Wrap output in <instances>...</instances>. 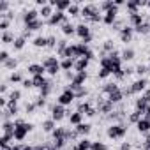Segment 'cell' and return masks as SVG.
I'll return each instance as SVG.
<instances>
[{
	"mask_svg": "<svg viewBox=\"0 0 150 150\" xmlns=\"http://www.w3.org/2000/svg\"><path fill=\"white\" fill-rule=\"evenodd\" d=\"M32 44H34V48H37V50H44V48H48V37L46 35H37V37H34V41H32Z\"/></svg>",
	"mask_w": 150,
	"mask_h": 150,
	"instance_id": "32",
	"label": "cell"
},
{
	"mask_svg": "<svg viewBox=\"0 0 150 150\" xmlns=\"http://www.w3.org/2000/svg\"><path fill=\"white\" fill-rule=\"evenodd\" d=\"M55 129H57V122H55L53 118H46V120L41 122V131H42L44 134H51Z\"/></svg>",
	"mask_w": 150,
	"mask_h": 150,
	"instance_id": "21",
	"label": "cell"
},
{
	"mask_svg": "<svg viewBox=\"0 0 150 150\" xmlns=\"http://www.w3.org/2000/svg\"><path fill=\"white\" fill-rule=\"evenodd\" d=\"M134 32L139 34V35H150V23H148V21L141 23L138 28H134Z\"/></svg>",
	"mask_w": 150,
	"mask_h": 150,
	"instance_id": "42",
	"label": "cell"
},
{
	"mask_svg": "<svg viewBox=\"0 0 150 150\" xmlns=\"http://www.w3.org/2000/svg\"><path fill=\"white\" fill-rule=\"evenodd\" d=\"M76 103V97H74V94L71 92V90H67V88H64L60 94H58V97H57V104H60V106H64V108H67V106H71V104H74Z\"/></svg>",
	"mask_w": 150,
	"mask_h": 150,
	"instance_id": "5",
	"label": "cell"
},
{
	"mask_svg": "<svg viewBox=\"0 0 150 150\" xmlns=\"http://www.w3.org/2000/svg\"><path fill=\"white\" fill-rule=\"evenodd\" d=\"M148 88V80L146 78H138L131 83V92L132 96H141L145 90Z\"/></svg>",
	"mask_w": 150,
	"mask_h": 150,
	"instance_id": "6",
	"label": "cell"
},
{
	"mask_svg": "<svg viewBox=\"0 0 150 150\" xmlns=\"http://www.w3.org/2000/svg\"><path fill=\"white\" fill-rule=\"evenodd\" d=\"M16 37L18 35H14V30H7V32H2V44H11L13 46V42L16 41Z\"/></svg>",
	"mask_w": 150,
	"mask_h": 150,
	"instance_id": "31",
	"label": "cell"
},
{
	"mask_svg": "<svg viewBox=\"0 0 150 150\" xmlns=\"http://www.w3.org/2000/svg\"><path fill=\"white\" fill-rule=\"evenodd\" d=\"M115 7V2L113 0H104V2H101L99 4V9H101V13L104 14V13H108L110 9H113Z\"/></svg>",
	"mask_w": 150,
	"mask_h": 150,
	"instance_id": "44",
	"label": "cell"
},
{
	"mask_svg": "<svg viewBox=\"0 0 150 150\" xmlns=\"http://www.w3.org/2000/svg\"><path fill=\"white\" fill-rule=\"evenodd\" d=\"M25 71L28 72L30 78H34V76H44V74H46V69L42 67V64H28Z\"/></svg>",
	"mask_w": 150,
	"mask_h": 150,
	"instance_id": "10",
	"label": "cell"
},
{
	"mask_svg": "<svg viewBox=\"0 0 150 150\" xmlns=\"http://www.w3.org/2000/svg\"><path fill=\"white\" fill-rule=\"evenodd\" d=\"M76 35H78L80 42H83V44H87V46H90V42H92V39H94L92 28H90L88 23H78V25H76Z\"/></svg>",
	"mask_w": 150,
	"mask_h": 150,
	"instance_id": "3",
	"label": "cell"
},
{
	"mask_svg": "<svg viewBox=\"0 0 150 150\" xmlns=\"http://www.w3.org/2000/svg\"><path fill=\"white\" fill-rule=\"evenodd\" d=\"M44 25H46V21L44 20H35V21H32V23H27V25H23L27 30H30V32H39V30H42L44 28Z\"/></svg>",
	"mask_w": 150,
	"mask_h": 150,
	"instance_id": "26",
	"label": "cell"
},
{
	"mask_svg": "<svg viewBox=\"0 0 150 150\" xmlns=\"http://www.w3.org/2000/svg\"><path fill=\"white\" fill-rule=\"evenodd\" d=\"M141 96H143V97H145V99H146V101L150 103V87H148V88H146V90H145V92H143Z\"/></svg>",
	"mask_w": 150,
	"mask_h": 150,
	"instance_id": "56",
	"label": "cell"
},
{
	"mask_svg": "<svg viewBox=\"0 0 150 150\" xmlns=\"http://www.w3.org/2000/svg\"><path fill=\"white\" fill-rule=\"evenodd\" d=\"M67 120H69V125H80V124H83L85 122V115H81L80 111H71V110H67Z\"/></svg>",
	"mask_w": 150,
	"mask_h": 150,
	"instance_id": "11",
	"label": "cell"
},
{
	"mask_svg": "<svg viewBox=\"0 0 150 150\" xmlns=\"http://www.w3.org/2000/svg\"><path fill=\"white\" fill-rule=\"evenodd\" d=\"M127 18H129V25H131L132 28H138L141 23H145V16H143V11H141V13H136V14H129Z\"/></svg>",
	"mask_w": 150,
	"mask_h": 150,
	"instance_id": "20",
	"label": "cell"
},
{
	"mask_svg": "<svg viewBox=\"0 0 150 150\" xmlns=\"http://www.w3.org/2000/svg\"><path fill=\"white\" fill-rule=\"evenodd\" d=\"M18 65H20L18 58H14V57H13V58H9V60H7L2 67H4L6 71H13V72H14V71H18Z\"/></svg>",
	"mask_w": 150,
	"mask_h": 150,
	"instance_id": "36",
	"label": "cell"
},
{
	"mask_svg": "<svg viewBox=\"0 0 150 150\" xmlns=\"http://www.w3.org/2000/svg\"><path fill=\"white\" fill-rule=\"evenodd\" d=\"M118 88H120V85H118L117 81H106V83H104V85L101 87V94L108 97L110 94H113V92H117Z\"/></svg>",
	"mask_w": 150,
	"mask_h": 150,
	"instance_id": "18",
	"label": "cell"
},
{
	"mask_svg": "<svg viewBox=\"0 0 150 150\" xmlns=\"http://www.w3.org/2000/svg\"><path fill=\"white\" fill-rule=\"evenodd\" d=\"M69 20V16L65 14V13H60V11H55V14L46 21V25L48 27H60L64 21H67Z\"/></svg>",
	"mask_w": 150,
	"mask_h": 150,
	"instance_id": "9",
	"label": "cell"
},
{
	"mask_svg": "<svg viewBox=\"0 0 150 150\" xmlns=\"http://www.w3.org/2000/svg\"><path fill=\"white\" fill-rule=\"evenodd\" d=\"M7 97H9V101H11V103H20V99L23 97V92H21L20 88H13V90L9 92V96H7Z\"/></svg>",
	"mask_w": 150,
	"mask_h": 150,
	"instance_id": "41",
	"label": "cell"
},
{
	"mask_svg": "<svg viewBox=\"0 0 150 150\" xmlns=\"http://www.w3.org/2000/svg\"><path fill=\"white\" fill-rule=\"evenodd\" d=\"M74 104H76V111H80V113L85 115V117H87V113L94 108V104H92L88 99H85V101H76Z\"/></svg>",
	"mask_w": 150,
	"mask_h": 150,
	"instance_id": "16",
	"label": "cell"
},
{
	"mask_svg": "<svg viewBox=\"0 0 150 150\" xmlns=\"http://www.w3.org/2000/svg\"><path fill=\"white\" fill-rule=\"evenodd\" d=\"M25 46H27V39H25V37H21V35H18V37H16V41L13 42V50H14V51H21Z\"/></svg>",
	"mask_w": 150,
	"mask_h": 150,
	"instance_id": "38",
	"label": "cell"
},
{
	"mask_svg": "<svg viewBox=\"0 0 150 150\" xmlns=\"http://www.w3.org/2000/svg\"><path fill=\"white\" fill-rule=\"evenodd\" d=\"M21 14V20H23V23L27 25V23H32V21H35V20H39L41 16H39V9L37 7H27L25 11H21L20 13Z\"/></svg>",
	"mask_w": 150,
	"mask_h": 150,
	"instance_id": "7",
	"label": "cell"
},
{
	"mask_svg": "<svg viewBox=\"0 0 150 150\" xmlns=\"http://www.w3.org/2000/svg\"><path fill=\"white\" fill-rule=\"evenodd\" d=\"M90 150H110V146H108L104 141L96 139V141H92V148H90Z\"/></svg>",
	"mask_w": 150,
	"mask_h": 150,
	"instance_id": "47",
	"label": "cell"
},
{
	"mask_svg": "<svg viewBox=\"0 0 150 150\" xmlns=\"http://www.w3.org/2000/svg\"><path fill=\"white\" fill-rule=\"evenodd\" d=\"M148 104H150V103H148L143 96H138V97L134 99V110H138V111H141V113H145V111H146Z\"/></svg>",
	"mask_w": 150,
	"mask_h": 150,
	"instance_id": "27",
	"label": "cell"
},
{
	"mask_svg": "<svg viewBox=\"0 0 150 150\" xmlns=\"http://www.w3.org/2000/svg\"><path fill=\"white\" fill-rule=\"evenodd\" d=\"M53 14H55V7H53V6H50V2L39 9V16H41V20H44V21H48Z\"/></svg>",
	"mask_w": 150,
	"mask_h": 150,
	"instance_id": "19",
	"label": "cell"
},
{
	"mask_svg": "<svg viewBox=\"0 0 150 150\" xmlns=\"http://www.w3.org/2000/svg\"><path fill=\"white\" fill-rule=\"evenodd\" d=\"M74 129H76V132H78L81 138H88V134L92 132V124H90V122H83V124L76 125Z\"/></svg>",
	"mask_w": 150,
	"mask_h": 150,
	"instance_id": "23",
	"label": "cell"
},
{
	"mask_svg": "<svg viewBox=\"0 0 150 150\" xmlns=\"http://www.w3.org/2000/svg\"><path fill=\"white\" fill-rule=\"evenodd\" d=\"M118 150H132V143H131V141H124Z\"/></svg>",
	"mask_w": 150,
	"mask_h": 150,
	"instance_id": "54",
	"label": "cell"
},
{
	"mask_svg": "<svg viewBox=\"0 0 150 150\" xmlns=\"http://www.w3.org/2000/svg\"><path fill=\"white\" fill-rule=\"evenodd\" d=\"M118 14H120V7L115 4V7H113V9H110L108 13H104V14H103V23H104V25H108V27H111V25L117 21Z\"/></svg>",
	"mask_w": 150,
	"mask_h": 150,
	"instance_id": "8",
	"label": "cell"
},
{
	"mask_svg": "<svg viewBox=\"0 0 150 150\" xmlns=\"http://www.w3.org/2000/svg\"><path fill=\"white\" fill-rule=\"evenodd\" d=\"M42 67L48 71V69H51V67H57V65H60V58L57 57V55H48L46 58H42Z\"/></svg>",
	"mask_w": 150,
	"mask_h": 150,
	"instance_id": "17",
	"label": "cell"
},
{
	"mask_svg": "<svg viewBox=\"0 0 150 150\" xmlns=\"http://www.w3.org/2000/svg\"><path fill=\"white\" fill-rule=\"evenodd\" d=\"M146 65H148V71H150V60H148V64H146Z\"/></svg>",
	"mask_w": 150,
	"mask_h": 150,
	"instance_id": "59",
	"label": "cell"
},
{
	"mask_svg": "<svg viewBox=\"0 0 150 150\" xmlns=\"http://www.w3.org/2000/svg\"><path fill=\"white\" fill-rule=\"evenodd\" d=\"M101 50H103L104 53H111L113 50H117V48H115L113 39H104V41H103V44H101Z\"/></svg>",
	"mask_w": 150,
	"mask_h": 150,
	"instance_id": "39",
	"label": "cell"
},
{
	"mask_svg": "<svg viewBox=\"0 0 150 150\" xmlns=\"http://www.w3.org/2000/svg\"><path fill=\"white\" fill-rule=\"evenodd\" d=\"M21 110H23L25 115H34L39 108H37V104H35L34 101H27V103H23V108H21Z\"/></svg>",
	"mask_w": 150,
	"mask_h": 150,
	"instance_id": "33",
	"label": "cell"
},
{
	"mask_svg": "<svg viewBox=\"0 0 150 150\" xmlns=\"http://www.w3.org/2000/svg\"><path fill=\"white\" fill-rule=\"evenodd\" d=\"M46 37H48V48H46V50H57V44H58L57 35H55V34H50V35H46Z\"/></svg>",
	"mask_w": 150,
	"mask_h": 150,
	"instance_id": "46",
	"label": "cell"
},
{
	"mask_svg": "<svg viewBox=\"0 0 150 150\" xmlns=\"http://www.w3.org/2000/svg\"><path fill=\"white\" fill-rule=\"evenodd\" d=\"M141 145H143V150H150V132L143 136V141H141Z\"/></svg>",
	"mask_w": 150,
	"mask_h": 150,
	"instance_id": "53",
	"label": "cell"
},
{
	"mask_svg": "<svg viewBox=\"0 0 150 150\" xmlns=\"http://www.w3.org/2000/svg\"><path fill=\"white\" fill-rule=\"evenodd\" d=\"M60 32L65 35V37H72V35H76V25H74L71 20H67V21H64L60 27Z\"/></svg>",
	"mask_w": 150,
	"mask_h": 150,
	"instance_id": "13",
	"label": "cell"
},
{
	"mask_svg": "<svg viewBox=\"0 0 150 150\" xmlns=\"http://www.w3.org/2000/svg\"><path fill=\"white\" fill-rule=\"evenodd\" d=\"M65 131H67V127H64V125L57 127L51 132V139H65Z\"/></svg>",
	"mask_w": 150,
	"mask_h": 150,
	"instance_id": "37",
	"label": "cell"
},
{
	"mask_svg": "<svg viewBox=\"0 0 150 150\" xmlns=\"http://www.w3.org/2000/svg\"><path fill=\"white\" fill-rule=\"evenodd\" d=\"M143 117H145V113H141V111H138V110H132V111L127 115V124H134V125H136Z\"/></svg>",
	"mask_w": 150,
	"mask_h": 150,
	"instance_id": "30",
	"label": "cell"
},
{
	"mask_svg": "<svg viewBox=\"0 0 150 150\" xmlns=\"http://www.w3.org/2000/svg\"><path fill=\"white\" fill-rule=\"evenodd\" d=\"M23 80H25V72H23V71H14V72L9 74V78H7V81L13 83V85L23 83Z\"/></svg>",
	"mask_w": 150,
	"mask_h": 150,
	"instance_id": "25",
	"label": "cell"
},
{
	"mask_svg": "<svg viewBox=\"0 0 150 150\" xmlns=\"http://www.w3.org/2000/svg\"><path fill=\"white\" fill-rule=\"evenodd\" d=\"M21 87H23L25 90H32V88H34V81H32V78H25L23 83H21Z\"/></svg>",
	"mask_w": 150,
	"mask_h": 150,
	"instance_id": "52",
	"label": "cell"
},
{
	"mask_svg": "<svg viewBox=\"0 0 150 150\" xmlns=\"http://www.w3.org/2000/svg\"><path fill=\"white\" fill-rule=\"evenodd\" d=\"M146 72H150L146 64H138V65H136V72H134V74H136L138 78H145V74H146Z\"/></svg>",
	"mask_w": 150,
	"mask_h": 150,
	"instance_id": "43",
	"label": "cell"
},
{
	"mask_svg": "<svg viewBox=\"0 0 150 150\" xmlns=\"http://www.w3.org/2000/svg\"><path fill=\"white\" fill-rule=\"evenodd\" d=\"M50 6L55 7V11H60V13H67L69 7L72 6L71 0H50Z\"/></svg>",
	"mask_w": 150,
	"mask_h": 150,
	"instance_id": "14",
	"label": "cell"
},
{
	"mask_svg": "<svg viewBox=\"0 0 150 150\" xmlns=\"http://www.w3.org/2000/svg\"><path fill=\"white\" fill-rule=\"evenodd\" d=\"M146 9L150 11V0H146Z\"/></svg>",
	"mask_w": 150,
	"mask_h": 150,
	"instance_id": "58",
	"label": "cell"
},
{
	"mask_svg": "<svg viewBox=\"0 0 150 150\" xmlns=\"http://www.w3.org/2000/svg\"><path fill=\"white\" fill-rule=\"evenodd\" d=\"M60 69H62V72L74 71V58H64V60H60Z\"/></svg>",
	"mask_w": 150,
	"mask_h": 150,
	"instance_id": "35",
	"label": "cell"
},
{
	"mask_svg": "<svg viewBox=\"0 0 150 150\" xmlns=\"http://www.w3.org/2000/svg\"><path fill=\"white\" fill-rule=\"evenodd\" d=\"M9 58H13V57H11V53H9L7 50H2V51H0V64H2V65H4Z\"/></svg>",
	"mask_w": 150,
	"mask_h": 150,
	"instance_id": "50",
	"label": "cell"
},
{
	"mask_svg": "<svg viewBox=\"0 0 150 150\" xmlns=\"http://www.w3.org/2000/svg\"><path fill=\"white\" fill-rule=\"evenodd\" d=\"M99 13H101L99 4H85V6H81V23H88V20L94 18Z\"/></svg>",
	"mask_w": 150,
	"mask_h": 150,
	"instance_id": "4",
	"label": "cell"
},
{
	"mask_svg": "<svg viewBox=\"0 0 150 150\" xmlns=\"http://www.w3.org/2000/svg\"><path fill=\"white\" fill-rule=\"evenodd\" d=\"M65 14H67V16L71 14V18H80V16H81V6L76 4V2H72V6L69 7V11H67Z\"/></svg>",
	"mask_w": 150,
	"mask_h": 150,
	"instance_id": "34",
	"label": "cell"
},
{
	"mask_svg": "<svg viewBox=\"0 0 150 150\" xmlns=\"http://www.w3.org/2000/svg\"><path fill=\"white\" fill-rule=\"evenodd\" d=\"M88 80V72L85 71V72H76L74 71V78H72V85H78V87H81V85H85V81Z\"/></svg>",
	"mask_w": 150,
	"mask_h": 150,
	"instance_id": "24",
	"label": "cell"
},
{
	"mask_svg": "<svg viewBox=\"0 0 150 150\" xmlns=\"http://www.w3.org/2000/svg\"><path fill=\"white\" fill-rule=\"evenodd\" d=\"M134 57H136V51H134L132 48H129V46H125V48L122 50V53H120L122 62H132V60H134Z\"/></svg>",
	"mask_w": 150,
	"mask_h": 150,
	"instance_id": "29",
	"label": "cell"
},
{
	"mask_svg": "<svg viewBox=\"0 0 150 150\" xmlns=\"http://www.w3.org/2000/svg\"><path fill=\"white\" fill-rule=\"evenodd\" d=\"M106 136L113 141L124 139L127 136V124H110L106 127Z\"/></svg>",
	"mask_w": 150,
	"mask_h": 150,
	"instance_id": "1",
	"label": "cell"
},
{
	"mask_svg": "<svg viewBox=\"0 0 150 150\" xmlns=\"http://www.w3.org/2000/svg\"><path fill=\"white\" fill-rule=\"evenodd\" d=\"M110 76H111V72H110L108 69L99 67V71H97V80H108Z\"/></svg>",
	"mask_w": 150,
	"mask_h": 150,
	"instance_id": "48",
	"label": "cell"
},
{
	"mask_svg": "<svg viewBox=\"0 0 150 150\" xmlns=\"http://www.w3.org/2000/svg\"><path fill=\"white\" fill-rule=\"evenodd\" d=\"M7 110H9V113L13 115V118H16V117L20 115V111H21V108L18 106V103H11V101H9V106H7Z\"/></svg>",
	"mask_w": 150,
	"mask_h": 150,
	"instance_id": "45",
	"label": "cell"
},
{
	"mask_svg": "<svg viewBox=\"0 0 150 150\" xmlns=\"http://www.w3.org/2000/svg\"><path fill=\"white\" fill-rule=\"evenodd\" d=\"M122 69H124V72H125V76H127V78L131 76V74H134V72H136V67H134V65H129V64H124V67H122Z\"/></svg>",
	"mask_w": 150,
	"mask_h": 150,
	"instance_id": "51",
	"label": "cell"
},
{
	"mask_svg": "<svg viewBox=\"0 0 150 150\" xmlns=\"http://www.w3.org/2000/svg\"><path fill=\"white\" fill-rule=\"evenodd\" d=\"M51 117L50 118H53L55 122H60V120H64L65 117H67V110L64 108V106H60V104H55L53 108H51Z\"/></svg>",
	"mask_w": 150,
	"mask_h": 150,
	"instance_id": "12",
	"label": "cell"
},
{
	"mask_svg": "<svg viewBox=\"0 0 150 150\" xmlns=\"http://www.w3.org/2000/svg\"><path fill=\"white\" fill-rule=\"evenodd\" d=\"M134 127H136L138 134H143V136H145V134H148V132H150V120L143 117V118H141V120L134 125Z\"/></svg>",
	"mask_w": 150,
	"mask_h": 150,
	"instance_id": "22",
	"label": "cell"
},
{
	"mask_svg": "<svg viewBox=\"0 0 150 150\" xmlns=\"http://www.w3.org/2000/svg\"><path fill=\"white\" fill-rule=\"evenodd\" d=\"M134 28L131 27V25H127L120 34H118V37H120V41L124 42V44H129V42H132V39H134Z\"/></svg>",
	"mask_w": 150,
	"mask_h": 150,
	"instance_id": "15",
	"label": "cell"
},
{
	"mask_svg": "<svg viewBox=\"0 0 150 150\" xmlns=\"http://www.w3.org/2000/svg\"><path fill=\"white\" fill-rule=\"evenodd\" d=\"M20 35H21V37H25V39L28 41V39L32 37V32H30V30H27V28L23 27V30H21V34H20Z\"/></svg>",
	"mask_w": 150,
	"mask_h": 150,
	"instance_id": "55",
	"label": "cell"
},
{
	"mask_svg": "<svg viewBox=\"0 0 150 150\" xmlns=\"http://www.w3.org/2000/svg\"><path fill=\"white\" fill-rule=\"evenodd\" d=\"M9 85H11V83H9L7 80H6V81H4L2 85H0V94H2V96H9V92L13 90V88H11Z\"/></svg>",
	"mask_w": 150,
	"mask_h": 150,
	"instance_id": "49",
	"label": "cell"
},
{
	"mask_svg": "<svg viewBox=\"0 0 150 150\" xmlns=\"http://www.w3.org/2000/svg\"><path fill=\"white\" fill-rule=\"evenodd\" d=\"M16 129H14V141L16 143H23L27 139V136L34 131V124L32 122H23V124H14Z\"/></svg>",
	"mask_w": 150,
	"mask_h": 150,
	"instance_id": "2",
	"label": "cell"
},
{
	"mask_svg": "<svg viewBox=\"0 0 150 150\" xmlns=\"http://www.w3.org/2000/svg\"><path fill=\"white\" fill-rule=\"evenodd\" d=\"M32 81H34V88L41 90V88L48 83V78H46V76H34V78H32Z\"/></svg>",
	"mask_w": 150,
	"mask_h": 150,
	"instance_id": "40",
	"label": "cell"
},
{
	"mask_svg": "<svg viewBox=\"0 0 150 150\" xmlns=\"http://www.w3.org/2000/svg\"><path fill=\"white\" fill-rule=\"evenodd\" d=\"M90 65V60L87 58H78V60H74V71L76 72H85Z\"/></svg>",
	"mask_w": 150,
	"mask_h": 150,
	"instance_id": "28",
	"label": "cell"
},
{
	"mask_svg": "<svg viewBox=\"0 0 150 150\" xmlns=\"http://www.w3.org/2000/svg\"><path fill=\"white\" fill-rule=\"evenodd\" d=\"M145 118L150 120V104H148V108H146V111H145Z\"/></svg>",
	"mask_w": 150,
	"mask_h": 150,
	"instance_id": "57",
	"label": "cell"
}]
</instances>
